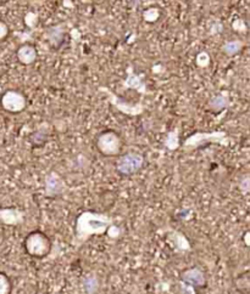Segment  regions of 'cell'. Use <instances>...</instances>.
Segmentation results:
<instances>
[{
  "label": "cell",
  "instance_id": "10",
  "mask_svg": "<svg viewBox=\"0 0 250 294\" xmlns=\"http://www.w3.org/2000/svg\"><path fill=\"white\" fill-rule=\"evenodd\" d=\"M122 87L125 90L132 89V90H135V92L139 93V94H142V95L148 94L147 83L143 80L142 76L137 75V73L133 71L132 66H130L127 68V77H126V79L123 80Z\"/></svg>",
  "mask_w": 250,
  "mask_h": 294
},
{
  "label": "cell",
  "instance_id": "1",
  "mask_svg": "<svg viewBox=\"0 0 250 294\" xmlns=\"http://www.w3.org/2000/svg\"><path fill=\"white\" fill-rule=\"evenodd\" d=\"M111 224H114V217L110 215L93 210H84L76 219L72 245L75 248H80L93 236L104 235Z\"/></svg>",
  "mask_w": 250,
  "mask_h": 294
},
{
  "label": "cell",
  "instance_id": "13",
  "mask_svg": "<svg viewBox=\"0 0 250 294\" xmlns=\"http://www.w3.org/2000/svg\"><path fill=\"white\" fill-rule=\"evenodd\" d=\"M231 106V100L228 96V93L222 92L220 94H216L211 97L208 102V108L214 113H218L221 111H225L226 108Z\"/></svg>",
  "mask_w": 250,
  "mask_h": 294
},
{
  "label": "cell",
  "instance_id": "16",
  "mask_svg": "<svg viewBox=\"0 0 250 294\" xmlns=\"http://www.w3.org/2000/svg\"><path fill=\"white\" fill-rule=\"evenodd\" d=\"M244 45V42H242V40H228V42L222 44L221 51H222L226 56L233 57L242 51Z\"/></svg>",
  "mask_w": 250,
  "mask_h": 294
},
{
  "label": "cell",
  "instance_id": "31",
  "mask_svg": "<svg viewBox=\"0 0 250 294\" xmlns=\"http://www.w3.org/2000/svg\"><path fill=\"white\" fill-rule=\"evenodd\" d=\"M64 5H66V6H72V4L70 3V0H64Z\"/></svg>",
  "mask_w": 250,
  "mask_h": 294
},
{
  "label": "cell",
  "instance_id": "18",
  "mask_svg": "<svg viewBox=\"0 0 250 294\" xmlns=\"http://www.w3.org/2000/svg\"><path fill=\"white\" fill-rule=\"evenodd\" d=\"M164 145L168 151H176L180 149V135H178V129H173L166 134V138L164 140Z\"/></svg>",
  "mask_w": 250,
  "mask_h": 294
},
{
  "label": "cell",
  "instance_id": "32",
  "mask_svg": "<svg viewBox=\"0 0 250 294\" xmlns=\"http://www.w3.org/2000/svg\"><path fill=\"white\" fill-rule=\"evenodd\" d=\"M80 1L83 4H90V3H92V0H80Z\"/></svg>",
  "mask_w": 250,
  "mask_h": 294
},
{
  "label": "cell",
  "instance_id": "2",
  "mask_svg": "<svg viewBox=\"0 0 250 294\" xmlns=\"http://www.w3.org/2000/svg\"><path fill=\"white\" fill-rule=\"evenodd\" d=\"M209 143H217V145L228 147V146L232 145L233 140L228 136L226 131H197L183 141L182 149L185 152H192L203 147V146L209 145Z\"/></svg>",
  "mask_w": 250,
  "mask_h": 294
},
{
  "label": "cell",
  "instance_id": "12",
  "mask_svg": "<svg viewBox=\"0 0 250 294\" xmlns=\"http://www.w3.org/2000/svg\"><path fill=\"white\" fill-rule=\"evenodd\" d=\"M44 38L49 42L51 46L59 47L65 39V25L59 23V25L49 27L44 32Z\"/></svg>",
  "mask_w": 250,
  "mask_h": 294
},
{
  "label": "cell",
  "instance_id": "23",
  "mask_svg": "<svg viewBox=\"0 0 250 294\" xmlns=\"http://www.w3.org/2000/svg\"><path fill=\"white\" fill-rule=\"evenodd\" d=\"M239 191L243 195H248L250 191V178L249 175H244L239 181Z\"/></svg>",
  "mask_w": 250,
  "mask_h": 294
},
{
  "label": "cell",
  "instance_id": "9",
  "mask_svg": "<svg viewBox=\"0 0 250 294\" xmlns=\"http://www.w3.org/2000/svg\"><path fill=\"white\" fill-rule=\"evenodd\" d=\"M26 212L20 208H1L0 223L6 226H18L25 223Z\"/></svg>",
  "mask_w": 250,
  "mask_h": 294
},
{
  "label": "cell",
  "instance_id": "7",
  "mask_svg": "<svg viewBox=\"0 0 250 294\" xmlns=\"http://www.w3.org/2000/svg\"><path fill=\"white\" fill-rule=\"evenodd\" d=\"M3 109L10 113H20L27 107V99L17 90H8L0 99Z\"/></svg>",
  "mask_w": 250,
  "mask_h": 294
},
{
  "label": "cell",
  "instance_id": "26",
  "mask_svg": "<svg viewBox=\"0 0 250 294\" xmlns=\"http://www.w3.org/2000/svg\"><path fill=\"white\" fill-rule=\"evenodd\" d=\"M180 292L181 293H189V294H194L195 288L193 286H190V284L185 283V282L180 281Z\"/></svg>",
  "mask_w": 250,
  "mask_h": 294
},
{
  "label": "cell",
  "instance_id": "25",
  "mask_svg": "<svg viewBox=\"0 0 250 294\" xmlns=\"http://www.w3.org/2000/svg\"><path fill=\"white\" fill-rule=\"evenodd\" d=\"M105 233H108L109 237L113 238V240H117V238L121 236V229L118 228L117 225H115V224H111Z\"/></svg>",
  "mask_w": 250,
  "mask_h": 294
},
{
  "label": "cell",
  "instance_id": "11",
  "mask_svg": "<svg viewBox=\"0 0 250 294\" xmlns=\"http://www.w3.org/2000/svg\"><path fill=\"white\" fill-rule=\"evenodd\" d=\"M181 281L190 284L195 289L203 288L206 286V277L199 267H190V269L184 270L181 274Z\"/></svg>",
  "mask_w": 250,
  "mask_h": 294
},
{
  "label": "cell",
  "instance_id": "24",
  "mask_svg": "<svg viewBox=\"0 0 250 294\" xmlns=\"http://www.w3.org/2000/svg\"><path fill=\"white\" fill-rule=\"evenodd\" d=\"M232 28L233 31H235V32L238 33H247L248 30L244 20H242V18H235V20L232 22Z\"/></svg>",
  "mask_w": 250,
  "mask_h": 294
},
{
  "label": "cell",
  "instance_id": "19",
  "mask_svg": "<svg viewBox=\"0 0 250 294\" xmlns=\"http://www.w3.org/2000/svg\"><path fill=\"white\" fill-rule=\"evenodd\" d=\"M160 17V10L155 6H151V8L145 9L144 13H143V20L148 23H154L159 20Z\"/></svg>",
  "mask_w": 250,
  "mask_h": 294
},
{
  "label": "cell",
  "instance_id": "17",
  "mask_svg": "<svg viewBox=\"0 0 250 294\" xmlns=\"http://www.w3.org/2000/svg\"><path fill=\"white\" fill-rule=\"evenodd\" d=\"M82 288L85 293H97L100 288V281L97 274H89L82 279Z\"/></svg>",
  "mask_w": 250,
  "mask_h": 294
},
{
  "label": "cell",
  "instance_id": "14",
  "mask_svg": "<svg viewBox=\"0 0 250 294\" xmlns=\"http://www.w3.org/2000/svg\"><path fill=\"white\" fill-rule=\"evenodd\" d=\"M16 56H17V60L21 63L28 66V64L34 63L38 57V52L33 45L23 44L18 47L17 52H16Z\"/></svg>",
  "mask_w": 250,
  "mask_h": 294
},
{
  "label": "cell",
  "instance_id": "5",
  "mask_svg": "<svg viewBox=\"0 0 250 294\" xmlns=\"http://www.w3.org/2000/svg\"><path fill=\"white\" fill-rule=\"evenodd\" d=\"M100 92L105 93L106 96H108L109 102L115 107L117 111H120L121 113L126 114L128 117H135V116H140L143 112L145 111V107L142 102H138V104H132V102H128L126 100H123L122 97L117 96L116 94H114L111 90H109L108 88L105 87H100L99 88Z\"/></svg>",
  "mask_w": 250,
  "mask_h": 294
},
{
  "label": "cell",
  "instance_id": "4",
  "mask_svg": "<svg viewBox=\"0 0 250 294\" xmlns=\"http://www.w3.org/2000/svg\"><path fill=\"white\" fill-rule=\"evenodd\" d=\"M97 149L105 157L118 156L122 149V141L120 135L114 130H105L97 138Z\"/></svg>",
  "mask_w": 250,
  "mask_h": 294
},
{
  "label": "cell",
  "instance_id": "27",
  "mask_svg": "<svg viewBox=\"0 0 250 294\" xmlns=\"http://www.w3.org/2000/svg\"><path fill=\"white\" fill-rule=\"evenodd\" d=\"M223 31V25L221 22H218V21H215V22L211 25V28H210V34L211 35H215V34H218V33H222Z\"/></svg>",
  "mask_w": 250,
  "mask_h": 294
},
{
  "label": "cell",
  "instance_id": "28",
  "mask_svg": "<svg viewBox=\"0 0 250 294\" xmlns=\"http://www.w3.org/2000/svg\"><path fill=\"white\" fill-rule=\"evenodd\" d=\"M9 34V27L5 22L0 21V40L5 39Z\"/></svg>",
  "mask_w": 250,
  "mask_h": 294
},
{
  "label": "cell",
  "instance_id": "8",
  "mask_svg": "<svg viewBox=\"0 0 250 294\" xmlns=\"http://www.w3.org/2000/svg\"><path fill=\"white\" fill-rule=\"evenodd\" d=\"M66 190L65 181L56 171H50L44 179V196L48 198L60 197Z\"/></svg>",
  "mask_w": 250,
  "mask_h": 294
},
{
  "label": "cell",
  "instance_id": "30",
  "mask_svg": "<svg viewBox=\"0 0 250 294\" xmlns=\"http://www.w3.org/2000/svg\"><path fill=\"white\" fill-rule=\"evenodd\" d=\"M244 241H245V245H247V246H249V232H247V233H245V236H244Z\"/></svg>",
  "mask_w": 250,
  "mask_h": 294
},
{
  "label": "cell",
  "instance_id": "15",
  "mask_svg": "<svg viewBox=\"0 0 250 294\" xmlns=\"http://www.w3.org/2000/svg\"><path fill=\"white\" fill-rule=\"evenodd\" d=\"M167 235H168V238L172 241V243H173V246H175L176 249L180 250V252H187V250H190L189 241H188V238L185 237L182 232H180V231H176V230H171L170 229L167 232Z\"/></svg>",
  "mask_w": 250,
  "mask_h": 294
},
{
  "label": "cell",
  "instance_id": "3",
  "mask_svg": "<svg viewBox=\"0 0 250 294\" xmlns=\"http://www.w3.org/2000/svg\"><path fill=\"white\" fill-rule=\"evenodd\" d=\"M25 250L30 257L43 259L51 250V241L42 231H32L25 238Z\"/></svg>",
  "mask_w": 250,
  "mask_h": 294
},
{
  "label": "cell",
  "instance_id": "22",
  "mask_svg": "<svg viewBox=\"0 0 250 294\" xmlns=\"http://www.w3.org/2000/svg\"><path fill=\"white\" fill-rule=\"evenodd\" d=\"M23 20H25V25L28 28H31V30H33V28L37 27L38 21H39V15L37 13H34V11H28L25 15Z\"/></svg>",
  "mask_w": 250,
  "mask_h": 294
},
{
  "label": "cell",
  "instance_id": "6",
  "mask_svg": "<svg viewBox=\"0 0 250 294\" xmlns=\"http://www.w3.org/2000/svg\"><path fill=\"white\" fill-rule=\"evenodd\" d=\"M144 166V157L137 152H128L118 158L116 163V169L120 174L126 176L138 173Z\"/></svg>",
  "mask_w": 250,
  "mask_h": 294
},
{
  "label": "cell",
  "instance_id": "29",
  "mask_svg": "<svg viewBox=\"0 0 250 294\" xmlns=\"http://www.w3.org/2000/svg\"><path fill=\"white\" fill-rule=\"evenodd\" d=\"M151 71H153V73H161L164 71V67L161 64H155V66H153Z\"/></svg>",
  "mask_w": 250,
  "mask_h": 294
},
{
  "label": "cell",
  "instance_id": "20",
  "mask_svg": "<svg viewBox=\"0 0 250 294\" xmlns=\"http://www.w3.org/2000/svg\"><path fill=\"white\" fill-rule=\"evenodd\" d=\"M211 63V56L209 55V52L206 51H200L198 52V55L195 56V64H197L199 68H208Z\"/></svg>",
  "mask_w": 250,
  "mask_h": 294
},
{
  "label": "cell",
  "instance_id": "21",
  "mask_svg": "<svg viewBox=\"0 0 250 294\" xmlns=\"http://www.w3.org/2000/svg\"><path fill=\"white\" fill-rule=\"evenodd\" d=\"M11 289H13V284H11L9 276L0 271V294L11 293Z\"/></svg>",
  "mask_w": 250,
  "mask_h": 294
}]
</instances>
